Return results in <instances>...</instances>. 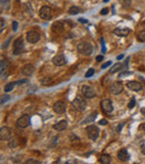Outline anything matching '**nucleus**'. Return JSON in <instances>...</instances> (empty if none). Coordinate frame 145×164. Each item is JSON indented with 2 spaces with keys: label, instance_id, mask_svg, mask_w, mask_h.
I'll list each match as a JSON object with an SVG mask.
<instances>
[{
  "label": "nucleus",
  "instance_id": "obj_1",
  "mask_svg": "<svg viewBox=\"0 0 145 164\" xmlns=\"http://www.w3.org/2000/svg\"><path fill=\"white\" fill-rule=\"evenodd\" d=\"M77 50L82 55L91 56L93 54V51H94V47H93L92 44H89L87 41H80L78 45H77Z\"/></svg>",
  "mask_w": 145,
  "mask_h": 164
},
{
  "label": "nucleus",
  "instance_id": "obj_2",
  "mask_svg": "<svg viewBox=\"0 0 145 164\" xmlns=\"http://www.w3.org/2000/svg\"><path fill=\"white\" fill-rule=\"evenodd\" d=\"M86 97H82V96H76L72 102V105L74 108H76L79 112H84L87 107V102L85 99Z\"/></svg>",
  "mask_w": 145,
  "mask_h": 164
},
{
  "label": "nucleus",
  "instance_id": "obj_3",
  "mask_svg": "<svg viewBox=\"0 0 145 164\" xmlns=\"http://www.w3.org/2000/svg\"><path fill=\"white\" fill-rule=\"evenodd\" d=\"M25 50V42L22 37H18L16 40L13 41V55H19Z\"/></svg>",
  "mask_w": 145,
  "mask_h": 164
},
{
  "label": "nucleus",
  "instance_id": "obj_4",
  "mask_svg": "<svg viewBox=\"0 0 145 164\" xmlns=\"http://www.w3.org/2000/svg\"><path fill=\"white\" fill-rule=\"evenodd\" d=\"M86 133H87V136L89 137V140L96 141L99 136V129L96 125H89L86 127Z\"/></svg>",
  "mask_w": 145,
  "mask_h": 164
},
{
  "label": "nucleus",
  "instance_id": "obj_5",
  "mask_svg": "<svg viewBox=\"0 0 145 164\" xmlns=\"http://www.w3.org/2000/svg\"><path fill=\"white\" fill-rule=\"evenodd\" d=\"M39 17L44 20H50L53 18V10L52 8L48 7V6H44L41 7L39 11Z\"/></svg>",
  "mask_w": 145,
  "mask_h": 164
},
{
  "label": "nucleus",
  "instance_id": "obj_6",
  "mask_svg": "<svg viewBox=\"0 0 145 164\" xmlns=\"http://www.w3.org/2000/svg\"><path fill=\"white\" fill-rule=\"evenodd\" d=\"M82 93H83L84 97H86V98H93V97H95V95H96L94 88L91 87L89 85H83L82 86Z\"/></svg>",
  "mask_w": 145,
  "mask_h": 164
},
{
  "label": "nucleus",
  "instance_id": "obj_7",
  "mask_svg": "<svg viewBox=\"0 0 145 164\" xmlns=\"http://www.w3.org/2000/svg\"><path fill=\"white\" fill-rule=\"evenodd\" d=\"M26 39H27V41L30 42V44H36V42H38V41L40 40V35L38 34L37 31L31 30V31H28V33H27Z\"/></svg>",
  "mask_w": 145,
  "mask_h": 164
},
{
  "label": "nucleus",
  "instance_id": "obj_8",
  "mask_svg": "<svg viewBox=\"0 0 145 164\" xmlns=\"http://www.w3.org/2000/svg\"><path fill=\"white\" fill-rule=\"evenodd\" d=\"M100 107L103 109V112H105L107 114H109V113H112L114 107H113V103L111 99H103L102 102H100Z\"/></svg>",
  "mask_w": 145,
  "mask_h": 164
},
{
  "label": "nucleus",
  "instance_id": "obj_9",
  "mask_svg": "<svg viewBox=\"0 0 145 164\" xmlns=\"http://www.w3.org/2000/svg\"><path fill=\"white\" fill-rule=\"evenodd\" d=\"M30 124V116L29 115H22L17 120V126L20 129H26Z\"/></svg>",
  "mask_w": 145,
  "mask_h": 164
},
{
  "label": "nucleus",
  "instance_id": "obj_10",
  "mask_svg": "<svg viewBox=\"0 0 145 164\" xmlns=\"http://www.w3.org/2000/svg\"><path fill=\"white\" fill-rule=\"evenodd\" d=\"M11 135H13L11 130L9 127H7V126L1 127V130H0V140L1 141H9L11 138Z\"/></svg>",
  "mask_w": 145,
  "mask_h": 164
},
{
  "label": "nucleus",
  "instance_id": "obj_11",
  "mask_svg": "<svg viewBox=\"0 0 145 164\" xmlns=\"http://www.w3.org/2000/svg\"><path fill=\"white\" fill-rule=\"evenodd\" d=\"M109 90H111V93L113 95H119L123 92V84L119 82L113 83L111 85V87H109Z\"/></svg>",
  "mask_w": 145,
  "mask_h": 164
},
{
  "label": "nucleus",
  "instance_id": "obj_12",
  "mask_svg": "<svg viewBox=\"0 0 145 164\" xmlns=\"http://www.w3.org/2000/svg\"><path fill=\"white\" fill-rule=\"evenodd\" d=\"M54 112L57 113V114H64L65 110H66V104L63 102V101H58L54 104L53 106Z\"/></svg>",
  "mask_w": 145,
  "mask_h": 164
},
{
  "label": "nucleus",
  "instance_id": "obj_13",
  "mask_svg": "<svg viewBox=\"0 0 145 164\" xmlns=\"http://www.w3.org/2000/svg\"><path fill=\"white\" fill-rule=\"evenodd\" d=\"M52 62H53V64L55 66L60 67V66H64V65L66 64V58H65V56L63 54H58V55H56V56H54Z\"/></svg>",
  "mask_w": 145,
  "mask_h": 164
},
{
  "label": "nucleus",
  "instance_id": "obj_14",
  "mask_svg": "<svg viewBox=\"0 0 145 164\" xmlns=\"http://www.w3.org/2000/svg\"><path fill=\"white\" fill-rule=\"evenodd\" d=\"M52 29H53L54 33H56V34H61V33H64L65 27H64V24L61 21H56V22L53 24Z\"/></svg>",
  "mask_w": 145,
  "mask_h": 164
},
{
  "label": "nucleus",
  "instance_id": "obj_15",
  "mask_svg": "<svg viewBox=\"0 0 145 164\" xmlns=\"http://www.w3.org/2000/svg\"><path fill=\"white\" fill-rule=\"evenodd\" d=\"M113 33H114V35H116L119 37H126V36L130 35L131 29H128V28H116V29H114Z\"/></svg>",
  "mask_w": 145,
  "mask_h": 164
},
{
  "label": "nucleus",
  "instance_id": "obj_16",
  "mask_svg": "<svg viewBox=\"0 0 145 164\" xmlns=\"http://www.w3.org/2000/svg\"><path fill=\"white\" fill-rule=\"evenodd\" d=\"M117 157H119V161H122V162H127V161L130 160V154H128L127 150L121 149V150L119 151V153H117Z\"/></svg>",
  "mask_w": 145,
  "mask_h": 164
},
{
  "label": "nucleus",
  "instance_id": "obj_17",
  "mask_svg": "<svg viewBox=\"0 0 145 164\" xmlns=\"http://www.w3.org/2000/svg\"><path fill=\"white\" fill-rule=\"evenodd\" d=\"M33 72H35V67H33V65H30V64H27V65H25V66L21 68V74L24 76L33 75Z\"/></svg>",
  "mask_w": 145,
  "mask_h": 164
},
{
  "label": "nucleus",
  "instance_id": "obj_18",
  "mask_svg": "<svg viewBox=\"0 0 145 164\" xmlns=\"http://www.w3.org/2000/svg\"><path fill=\"white\" fill-rule=\"evenodd\" d=\"M127 87L131 90H134V92H139V90L143 89V85L139 82H128L127 83Z\"/></svg>",
  "mask_w": 145,
  "mask_h": 164
},
{
  "label": "nucleus",
  "instance_id": "obj_19",
  "mask_svg": "<svg viewBox=\"0 0 145 164\" xmlns=\"http://www.w3.org/2000/svg\"><path fill=\"white\" fill-rule=\"evenodd\" d=\"M68 126V122L66 120H63V121H59L58 123H56L54 125V130L58 131V132H61V131H65Z\"/></svg>",
  "mask_w": 145,
  "mask_h": 164
},
{
  "label": "nucleus",
  "instance_id": "obj_20",
  "mask_svg": "<svg viewBox=\"0 0 145 164\" xmlns=\"http://www.w3.org/2000/svg\"><path fill=\"white\" fill-rule=\"evenodd\" d=\"M99 162L103 164H109L112 162V157L109 156L108 154H103L102 156L99 157Z\"/></svg>",
  "mask_w": 145,
  "mask_h": 164
},
{
  "label": "nucleus",
  "instance_id": "obj_21",
  "mask_svg": "<svg viewBox=\"0 0 145 164\" xmlns=\"http://www.w3.org/2000/svg\"><path fill=\"white\" fill-rule=\"evenodd\" d=\"M123 68V65L121 64V63H116V64H114L111 69H109V73L111 74H114V73H116V72H119V70H122Z\"/></svg>",
  "mask_w": 145,
  "mask_h": 164
},
{
  "label": "nucleus",
  "instance_id": "obj_22",
  "mask_svg": "<svg viewBox=\"0 0 145 164\" xmlns=\"http://www.w3.org/2000/svg\"><path fill=\"white\" fill-rule=\"evenodd\" d=\"M0 5H1V11H3V10H8L9 8H10V1L9 0H1L0 1Z\"/></svg>",
  "mask_w": 145,
  "mask_h": 164
},
{
  "label": "nucleus",
  "instance_id": "obj_23",
  "mask_svg": "<svg viewBox=\"0 0 145 164\" xmlns=\"http://www.w3.org/2000/svg\"><path fill=\"white\" fill-rule=\"evenodd\" d=\"M96 116H97V112H94V113H93V114H91V115L87 117V118H85V120H84L82 123H83V124L91 123V122H93V121L96 118Z\"/></svg>",
  "mask_w": 145,
  "mask_h": 164
},
{
  "label": "nucleus",
  "instance_id": "obj_24",
  "mask_svg": "<svg viewBox=\"0 0 145 164\" xmlns=\"http://www.w3.org/2000/svg\"><path fill=\"white\" fill-rule=\"evenodd\" d=\"M16 85H17V83H13V82L8 83L6 86H5V92H6V93H9V92H11V90H13V89L16 87Z\"/></svg>",
  "mask_w": 145,
  "mask_h": 164
},
{
  "label": "nucleus",
  "instance_id": "obj_25",
  "mask_svg": "<svg viewBox=\"0 0 145 164\" xmlns=\"http://www.w3.org/2000/svg\"><path fill=\"white\" fill-rule=\"evenodd\" d=\"M70 15H77L80 13V9L78 7H75V6H72V7L69 8V11H68Z\"/></svg>",
  "mask_w": 145,
  "mask_h": 164
},
{
  "label": "nucleus",
  "instance_id": "obj_26",
  "mask_svg": "<svg viewBox=\"0 0 145 164\" xmlns=\"http://www.w3.org/2000/svg\"><path fill=\"white\" fill-rule=\"evenodd\" d=\"M52 83H53V79H52L50 77L43 78V79L40 81V84H41V85H49V84H52Z\"/></svg>",
  "mask_w": 145,
  "mask_h": 164
},
{
  "label": "nucleus",
  "instance_id": "obj_27",
  "mask_svg": "<svg viewBox=\"0 0 145 164\" xmlns=\"http://www.w3.org/2000/svg\"><path fill=\"white\" fill-rule=\"evenodd\" d=\"M137 39H139V41H141V42H144L145 41V30H142V31H139V34H137Z\"/></svg>",
  "mask_w": 145,
  "mask_h": 164
},
{
  "label": "nucleus",
  "instance_id": "obj_28",
  "mask_svg": "<svg viewBox=\"0 0 145 164\" xmlns=\"http://www.w3.org/2000/svg\"><path fill=\"white\" fill-rule=\"evenodd\" d=\"M8 145H9V147H11V149H13V147H16V146L18 145V143H17V140H16V138H10V140H9V144H8Z\"/></svg>",
  "mask_w": 145,
  "mask_h": 164
},
{
  "label": "nucleus",
  "instance_id": "obj_29",
  "mask_svg": "<svg viewBox=\"0 0 145 164\" xmlns=\"http://www.w3.org/2000/svg\"><path fill=\"white\" fill-rule=\"evenodd\" d=\"M94 73H95V69L89 68L88 70H87V73L85 74V77H86V78H89V77H92V76L94 75Z\"/></svg>",
  "mask_w": 145,
  "mask_h": 164
},
{
  "label": "nucleus",
  "instance_id": "obj_30",
  "mask_svg": "<svg viewBox=\"0 0 145 164\" xmlns=\"http://www.w3.org/2000/svg\"><path fill=\"white\" fill-rule=\"evenodd\" d=\"M6 68H7V63L5 60H1V70H0L1 76H3V72L6 70Z\"/></svg>",
  "mask_w": 145,
  "mask_h": 164
},
{
  "label": "nucleus",
  "instance_id": "obj_31",
  "mask_svg": "<svg viewBox=\"0 0 145 164\" xmlns=\"http://www.w3.org/2000/svg\"><path fill=\"white\" fill-rule=\"evenodd\" d=\"M9 99H10V96H9V95H3V96H1V105H3V104L8 102Z\"/></svg>",
  "mask_w": 145,
  "mask_h": 164
},
{
  "label": "nucleus",
  "instance_id": "obj_32",
  "mask_svg": "<svg viewBox=\"0 0 145 164\" xmlns=\"http://www.w3.org/2000/svg\"><path fill=\"white\" fill-rule=\"evenodd\" d=\"M132 75V73L131 72H124V73H121L119 75V78L121 79V78H124V77H126V76H130Z\"/></svg>",
  "mask_w": 145,
  "mask_h": 164
},
{
  "label": "nucleus",
  "instance_id": "obj_33",
  "mask_svg": "<svg viewBox=\"0 0 145 164\" xmlns=\"http://www.w3.org/2000/svg\"><path fill=\"white\" fill-rule=\"evenodd\" d=\"M40 162L37 161V160H33V158H30V160H27L26 164H39Z\"/></svg>",
  "mask_w": 145,
  "mask_h": 164
},
{
  "label": "nucleus",
  "instance_id": "obj_34",
  "mask_svg": "<svg viewBox=\"0 0 145 164\" xmlns=\"http://www.w3.org/2000/svg\"><path fill=\"white\" fill-rule=\"evenodd\" d=\"M0 25H1V26H0V31L2 33V31H3V28L6 27V24H5V20H3L2 18H1V20H0Z\"/></svg>",
  "mask_w": 145,
  "mask_h": 164
},
{
  "label": "nucleus",
  "instance_id": "obj_35",
  "mask_svg": "<svg viewBox=\"0 0 145 164\" xmlns=\"http://www.w3.org/2000/svg\"><path fill=\"white\" fill-rule=\"evenodd\" d=\"M134 106H135V98H132V99H131V102L128 103V108L132 109Z\"/></svg>",
  "mask_w": 145,
  "mask_h": 164
},
{
  "label": "nucleus",
  "instance_id": "obj_36",
  "mask_svg": "<svg viewBox=\"0 0 145 164\" xmlns=\"http://www.w3.org/2000/svg\"><path fill=\"white\" fill-rule=\"evenodd\" d=\"M111 65H112V62H106L105 64H103V65H102V68L105 69V68H107L108 66H111Z\"/></svg>",
  "mask_w": 145,
  "mask_h": 164
},
{
  "label": "nucleus",
  "instance_id": "obj_37",
  "mask_svg": "<svg viewBox=\"0 0 145 164\" xmlns=\"http://www.w3.org/2000/svg\"><path fill=\"white\" fill-rule=\"evenodd\" d=\"M17 26H18V22H17V21H13V31H16V30H17Z\"/></svg>",
  "mask_w": 145,
  "mask_h": 164
},
{
  "label": "nucleus",
  "instance_id": "obj_38",
  "mask_svg": "<svg viewBox=\"0 0 145 164\" xmlns=\"http://www.w3.org/2000/svg\"><path fill=\"white\" fill-rule=\"evenodd\" d=\"M107 14H108V9H107V8L100 10V15H107Z\"/></svg>",
  "mask_w": 145,
  "mask_h": 164
},
{
  "label": "nucleus",
  "instance_id": "obj_39",
  "mask_svg": "<svg viewBox=\"0 0 145 164\" xmlns=\"http://www.w3.org/2000/svg\"><path fill=\"white\" fill-rule=\"evenodd\" d=\"M98 124H100V125H106V124H107V120H100L98 122Z\"/></svg>",
  "mask_w": 145,
  "mask_h": 164
},
{
  "label": "nucleus",
  "instance_id": "obj_40",
  "mask_svg": "<svg viewBox=\"0 0 145 164\" xmlns=\"http://www.w3.org/2000/svg\"><path fill=\"white\" fill-rule=\"evenodd\" d=\"M123 126H124V123H121L119 125V127H117V132H121V131H122V129H123Z\"/></svg>",
  "mask_w": 145,
  "mask_h": 164
},
{
  "label": "nucleus",
  "instance_id": "obj_41",
  "mask_svg": "<svg viewBox=\"0 0 145 164\" xmlns=\"http://www.w3.org/2000/svg\"><path fill=\"white\" fill-rule=\"evenodd\" d=\"M28 82L27 79H22V81H19V82H17V85H21V84H26Z\"/></svg>",
  "mask_w": 145,
  "mask_h": 164
},
{
  "label": "nucleus",
  "instance_id": "obj_42",
  "mask_svg": "<svg viewBox=\"0 0 145 164\" xmlns=\"http://www.w3.org/2000/svg\"><path fill=\"white\" fill-rule=\"evenodd\" d=\"M96 60H97V62H102V60H103V55L97 56V57H96Z\"/></svg>",
  "mask_w": 145,
  "mask_h": 164
},
{
  "label": "nucleus",
  "instance_id": "obj_43",
  "mask_svg": "<svg viewBox=\"0 0 145 164\" xmlns=\"http://www.w3.org/2000/svg\"><path fill=\"white\" fill-rule=\"evenodd\" d=\"M124 58V55H119V56H117V60H121V59H123Z\"/></svg>",
  "mask_w": 145,
  "mask_h": 164
},
{
  "label": "nucleus",
  "instance_id": "obj_44",
  "mask_svg": "<svg viewBox=\"0 0 145 164\" xmlns=\"http://www.w3.org/2000/svg\"><path fill=\"white\" fill-rule=\"evenodd\" d=\"M141 151H142V153H143V154L145 155V145H143V146L141 147Z\"/></svg>",
  "mask_w": 145,
  "mask_h": 164
},
{
  "label": "nucleus",
  "instance_id": "obj_45",
  "mask_svg": "<svg viewBox=\"0 0 145 164\" xmlns=\"http://www.w3.org/2000/svg\"><path fill=\"white\" fill-rule=\"evenodd\" d=\"M79 21L83 22V24H87V20H86V19H79Z\"/></svg>",
  "mask_w": 145,
  "mask_h": 164
},
{
  "label": "nucleus",
  "instance_id": "obj_46",
  "mask_svg": "<svg viewBox=\"0 0 145 164\" xmlns=\"http://www.w3.org/2000/svg\"><path fill=\"white\" fill-rule=\"evenodd\" d=\"M141 112H142V114H143V115H145V107L141 109Z\"/></svg>",
  "mask_w": 145,
  "mask_h": 164
},
{
  "label": "nucleus",
  "instance_id": "obj_47",
  "mask_svg": "<svg viewBox=\"0 0 145 164\" xmlns=\"http://www.w3.org/2000/svg\"><path fill=\"white\" fill-rule=\"evenodd\" d=\"M142 25H143V26H144V27H145V20L143 21V22H142Z\"/></svg>",
  "mask_w": 145,
  "mask_h": 164
},
{
  "label": "nucleus",
  "instance_id": "obj_48",
  "mask_svg": "<svg viewBox=\"0 0 145 164\" xmlns=\"http://www.w3.org/2000/svg\"><path fill=\"white\" fill-rule=\"evenodd\" d=\"M142 127H143V130L145 131V124H143V126H142Z\"/></svg>",
  "mask_w": 145,
  "mask_h": 164
},
{
  "label": "nucleus",
  "instance_id": "obj_49",
  "mask_svg": "<svg viewBox=\"0 0 145 164\" xmlns=\"http://www.w3.org/2000/svg\"><path fill=\"white\" fill-rule=\"evenodd\" d=\"M107 1H108V0H104V2H107Z\"/></svg>",
  "mask_w": 145,
  "mask_h": 164
}]
</instances>
